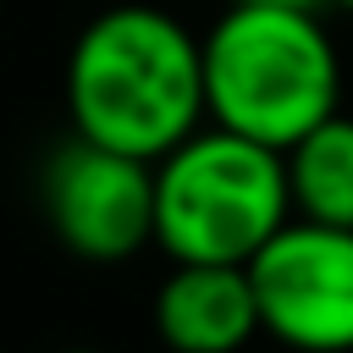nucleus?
<instances>
[{
    "label": "nucleus",
    "mask_w": 353,
    "mask_h": 353,
    "mask_svg": "<svg viewBox=\"0 0 353 353\" xmlns=\"http://www.w3.org/2000/svg\"><path fill=\"white\" fill-rule=\"evenodd\" d=\"M44 221L61 248L88 265L143 254L154 243V160L72 132V143H61L44 165Z\"/></svg>",
    "instance_id": "nucleus-5"
},
{
    "label": "nucleus",
    "mask_w": 353,
    "mask_h": 353,
    "mask_svg": "<svg viewBox=\"0 0 353 353\" xmlns=\"http://www.w3.org/2000/svg\"><path fill=\"white\" fill-rule=\"evenodd\" d=\"M331 6H342V11H353V0H331Z\"/></svg>",
    "instance_id": "nucleus-10"
},
{
    "label": "nucleus",
    "mask_w": 353,
    "mask_h": 353,
    "mask_svg": "<svg viewBox=\"0 0 353 353\" xmlns=\"http://www.w3.org/2000/svg\"><path fill=\"white\" fill-rule=\"evenodd\" d=\"M265 336L292 353H353V226L287 221L254 259Z\"/></svg>",
    "instance_id": "nucleus-4"
},
{
    "label": "nucleus",
    "mask_w": 353,
    "mask_h": 353,
    "mask_svg": "<svg viewBox=\"0 0 353 353\" xmlns=\"http://www.w3.org/2000/svg\"><path fill=\"white\" fill-rule=\"evenodd\" d=\"M243 6H298V11H320L331 0H243Z\"/></svg>",
    "instance_id": "nucleus-8"
},
{
    "label": "nucleus",
    "mask_w": 353,
    "mask_h": 353,
    "mask_svg": "<svg viewBox=\"0 0 353 353\" xmlns=\"http://www.w3.org/2000/svg\"><path fill=\"white\" fill-rule=\"evenodd\" d=\"M292 210L325 226H353V116H325L287 149Z\"/></svg>",
    "instance_id": "nucleus-7"
},
{
    "label": "nucleus",
    "mask_w": 353,
    "mask_h": 353,
    "mask_svg": "<svg viewBox=\"0 0 353 353\" xmlns=\"http://www.w3.org/2000/svg\"><path fill=\"white\" fill-rule=\"evenodd\" d=\"M149 320L165 353H243L265 331L248 265H176Z\"/></svg>",
    "instance_id": "nucleus-6"
},
{
    "label": "nucleus",
    "mask_w": 353,
    "mask_h": 353,
    "mask_svg": "<svg viewBox=\"0 0 353 353\" xmlns=\"http://www.w3.org/2000/svg\"><path fill=\"white\" fill-rule=\"evenodd\" d=\"M61 353H105V347H61Z\"/></svg>",
    "instance_id": "nucleus-9"
},
{
    "label": "nucleus",
    "mask_w": 353,
    "mask_h": 353,
    "mask_svg": "<svg viewBox=\"0 0 353 353\" xmlns=\"http://www.w3.org/2000/svg\"><path fill=\"white\" fill-rule=\"evenodd\" d=\"M342 55L320 11L232 0L204 28V99L210 121L270 149H292L336 116Z\"/></svg>",
    "instance_id": "nucleus-2"
},
{
    "label": "nucleus",
    "mask_w": 353,
    "mask_h": 353,
    "mask_svg": "<svg viewBox=\"0 0 353 353\" xmlns=\"http://www.w3.org/2000/svg\"><path fill=\"white\" fill-rule=\"evenodd\" d=\"M292 215L287 149L210 121L154 160V243L176 265H248Z\"/></svg>",
    "instance_id": "nucleus-3"
},
{
    "label": "nucleus",
    "mask_w": 353,
    "mask_h": 353,
    "mask_svg": "<svg viewBox=\"0 0 353 353\" xmlns=\"http://www.w3.org/2000/svg\"><path fill=\"white\" fill-rule=\"evenodd\" d=\"M61 94L77 138L160 160L210 121L204 33L143 0L110 6L72 39Z\"/></svg>",
    "instance_id": "nucleus-1"
}]
</instances>
